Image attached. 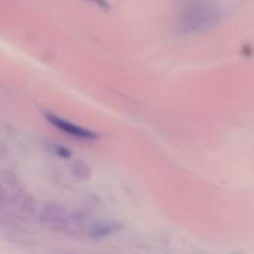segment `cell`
Masks as SVG:
<instances>
[{"instance_id": "obj_3", "label": "cell", "mask_w": 254, "mask_h": 254, "mask_svg": "<svg viewBox=\"0 0 254 254\" xmlns=\"http://www.w3.org/2000/svg\"><path fill=\"white\" fill-rule=\"evenodd\" d=\"M89 1H92L94 4H97V6L103 7V9H109V7H110L107 0H89Z\"/></svg>"}, {"instance_id": "obj_2", "label": "cell", "mask_w": 254, "mask_h": 254, "mask_svg": "<svg viewBox=\"0 0 254 254\" xmlns=\"http://www.w3.org/2000/svg\"><path fill=\"white\" fill-rule=\"evenodd\" d=\"M46 119H48L55 128H58V129L67 132V134L71 135V137L82 138V140H95V138H98V135H97L95 132H92V131H89V129H86V128H82V127H79V125H76V124L67 121V119H63V118H60V116H57V115L46 113Z\"/></svg>"}, {"instance_id": "obj_1", "label": "cell", "mask_w": 254, "mask_h": 254, "mask_svg": "<svg viewBox=\"0 0 254 254\" xmlns=\"http://www.w3.org/2000/svg\"><path fill=\"white\" fill-rule=\"evenodd\" d=\"M220 19L219 12L207 4H190L179 18V30L183 34L201 33L214 27Z\"/></svg>"}]
</instances>
